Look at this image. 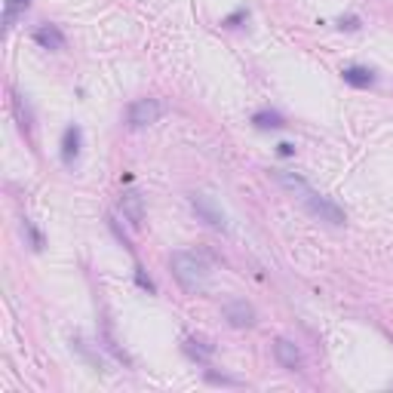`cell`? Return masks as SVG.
Listing matches in <instances>:
<instances>
[{"label": "cell", "instance_id": "9a60e30c", "mask_svg": "<svg viewBox=\"0 0 393 393\" xmlns=\"http://www.w3.org/2000/svg\"><path fill=\"white\" fill-rule=\"evenodd\" d=\"M22 231L28 234V240H31V249H34V252H40V249H44V234L34 227L31 218H22Z\"/></svg>", "mask_w": 393, "mask_h": 393}, {"label": "cell", "instance_id": "52a82bcc", "mask_svg": "<svg viewBox=\"0 0 393 393\" xmlns=\"http://www.w3.org/2000/svg\"><path fill=\"white\" fill-rule=\"evenodd\" d=\"M120 212H123V218L139 231V227L145 225V197H141L139 191H123V197H120Z\"/></svg>", "mask_w": 393, "mask_h": 393}, {"label": "cell", "instance_id": "8fae6325", "mask_svg": "<svg viewBox=\"0 0 393 393\" xmlns=\"http://www.w3.org/2000/svg\"><path fill=\"white\" fill-rule=\"evenodd\" d=\"M31 6V0H3V31L10 34L12 25L19 22V16Z\"/></svg>", "mask_w": 393, "mask_h": 393}, {"label": "cell", "instance_id": "5b68a950", "mask_svg": "<svg viewBox=\"0 0 393 393\" xmlns=\"http://www.w3.org/2000/svg\"><path fill=\"white\" fill-rule=\"evenodd\" d=\"M191 206H194V212L200 218L206 221L209 227H218V231H225L227 221H225V212L218 209V203L212 200L209 194H191Z\"/></svg>", "mask_w": 393, "mask_h": 393}, {"label": "cell", "instance_id": "9c48e42d", "mask_svg": "<svg viewBox=\"0 0 393 393\" xmlns=\"http://www.w3.org/2000/svg\"><path fill=\"white\" fill-rule=\"evenodd\" d=\"M274 356H277V363H280L286 372H298V369H302V363H304L302 350H298L295 341H289V338H277L274 341Z\"/></svg>", "mask_w": 393, "mask_h": 393}, {"label": "cell", "instance_id": "5bb4252c", "mask_svg": "<svg viewBox=\"0 0 393 393\" xmlns=\"http://www.w3.org/2000/svg\"><path fill=\"white\" fill-rule=\"evenodd\" d=\"M12 108H16V120H19V130L22 132H31V114H28V105L25 98L12 89Z\"/></svg>", "mask_w": 393, "mask_h": 393}, {"label": "cell", "instance_id": "277c9868", "mask_svg": "<svg viewBox=\"0 0 393 393\" xmlns=\"http://www.w3.org/2000/svg\"><path fill=\"white\" fill-rule=\"evenodd\" d=\"M225 320L234 329H252L255 326V307L246 302V298H227L225 302Z\"/></svg>", "mask_w": 393, "mask_h": 393}, {"label": "cell", "instance_id": "30bf717a", "mask_svg": "<svg viewBox=\"0 0 393 393\" xmlns=\"http://www.w3.org/2000/svg\"><path fill=\"white\" fill-rule=\"evenodd\" d=\"M341 77H344V83L347 87H356V89H369V87H375V71H369V68H360V65H350L341 71Z\"/></svg>", "mask_w": 393, "mask_h": 393}, {"label": "cell", "instance_id": "4fadbf2b", "mask_svg": "<svg viewBox=\"0 0 393 393\" xmlns=\"http://www.w3.org/2000/svg\"><path fill=\"white\" fill-rule=\"evenodd\" d=\"M252 123L259 126V130H283L286 120H283L277 111H259V114L252 117Z\"/></svg>", "mask_w": 393, "mask_h": 393}, {"label": "cell", "instance_id": "2e32d148", "mask_svg": "<svg viewBox=\"0 0 393 393\" xmlns=\"http://www.w3.org/2000/svg\"><path fill=\"white\" fill-rule=\"evenodd\" d=\"M240 19H246V6H240V10L234 12V16H227V19H225V25H227V28H237Z\"/></svg>", "mask_w": 393, "mask_h": 393}, {"label": "cell", "instance_id": "7a4b0ae2", "mask_svg": "<svg viewBox=\"0 0 393 393\" xmlns=\"http://www.w3.org/2000/svg\"><path fill=\"white\" fill-rule=\"evenodd\" d=\"M169 268H173V277L178 280V286H182L184 292H191V295H197V292H203L206 286H209L212 270L203 255L178 249V252H173V259H169Z\"/></svg>", "mask_w": 393, "mask_h": 393}, {"label": "cell", "instance_id": "3957f363", "mask_svg": "<svg viewBox=\"0 0 393 393\" xmlns=\"http://www.w3.org/2000/svg\"><path fill=\"white\" fill-rule=\"evenodd\" d=\"M163 117V105L157 98H135V102L126 108V123L132 130H145V126L157 123Z\"/></svg>", "mask_w": 393, "mask_h": 393}, {"label": "cell", "instance_id": "e0dca14e", "mask_svg": "<svg viewBox=\"0 0 393 393\" xmlns=\"http://www.w3.org/2000/svg\"><path fill=\"white\" fill-rule=\"evenodd\" d=\"M280 148V157H292L295 154V145H289V141H283V145H277Z\"/></svg>", "mask_w": 393, "mask_h": 393}, {"label": "cell", "instance_id": "ac0fdd59", "mask_svg": "<svg viewBox=\"0 0 393 393\" xmlns=\"http://www.w3.org/2000/svg\"><path fill=\"white\" fill-rule=\"evenodd\" d=\"M356 25H360V22H356V19H347V22H344V19H341V28H350V31H353Z\"/></svg>", "mask_w": 393, "mask_h": 393}, {"label": "cell", "instance_id": "6da1fadb", "mask_svg": "<svg viewBox=\"0 0 393 393\" xmlns=\"http://www.w3.org/2000/svg\"><path fill=\"white\" fill-rule=\"evenodd\" d=\"M274 178H277V184H280V188H286L292 197L302 200L304 209L311 212L313 218L326 221V225H332V227H341V225L347 221L344 209H341L335 200H329V197L320 194V191H313L311 184H307V178H302L298 173H286V169H277Z\"/></svg>", "mask_w": 393, "mask_h": 393}, {"label": "cell", "instance_id": "ba28073f", "mask_svg": "<svg viewBox=\"0 0 393 393\" xmlns=\"http://www.w3.org/2000/svg\"><path fill=\"white\" fill-rule=\"evenodd\" d=\"M34 44H37L40 49H49V53H62L65 49V34H62V28L59 25H53V22H46V25H40V28H34Z\"/></svg>", "mask_w": 393, "mask_h": 393}, {"label": "cell", "instance_id": "8992f818", "mask_svg": "<svg viewBox=\"0 0 393 393\" xmlns=\"http://www.w3.org/2000/svg\"><path fill=\"white\" fill-rule=\"evenodd\" d=\"M80 148H83V130L77 123L65 126V132H62V163L71 169L77 166V160H80Z\"/></svg>", "mask_w": 393, "mask_h": 393}, {"label": "cell", "instance_id": "7c38bea8", "mask_svg": "<svg viewBox=\"0 0 393 393\" xmlns=\"http://www.w3.org/2000/svg\"><path fill=\"white\" fill-rule=\"evenodd\" d=\"M184 353L191 356V360H197V363H209L212 360V344H203V341L200 338H188L184 341Z\"/></svg>", "mask_w": 393, "mask_h": 393}]
</instances>
